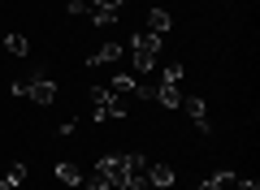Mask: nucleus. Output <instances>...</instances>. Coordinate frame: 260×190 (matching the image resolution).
Here are the masks:
<instances>
[{
    "mask_svg": "<svg viewBox=\"0 0 260 190\" xmlns=\"http://www.w3.org/2000/svg\"><path fill=\"white\" fill-rule=\"evenodd\" d=\"M87 104H91V117L95 121H121L130 112L126 100H117L109 87H91V91H87Z\"/></svg>",
    "mask_w": 260,
    "mask_h": 190,
    "instance_id": "nucleus-2",
    "label": "nucleus"
},
{
    "mask_svg": "<svg viewBox=\"0 0 260 190\" xmlns=\"http://www.w3.org/2000/svg\"><path fill=\"white\" fill-rule=\"evenodd\" d=\"M26 181V164H9V173L0 177V190H18Z\"/></svg>",
    "mask_w": 260,
    "mask_h": 190,
    "instance_id": "nucleus-12",
    "label": "nucleus"
},
{
    "mask_svg": "<svg viewBox=\"0 0 260 190\" xmlns=\"http://www.w3.org/2000/svg\"><path fill=\"white\" fill-rule=\"evenodd\" d=\"M143 26H148V35H160V39H165L169 30H174V18H169L165 9H148V22H143Z\"/></svg>",
    "mask_w": 260,
    "mask_h": 190,
    "instance_id": "nucleus-7",
    "label": "nucleus"
},
{
    "mask_svg": "<svg viewBox=\"0 0 260 190\" xmlns=\"http://www.w3.org/2000/svg\"><path fill=\"white\" fill-rule=\"evenodd\" d=\"M156 65H160V35L135 30L130 35V73L143 78V73H156Z\"/></svg>",
    "mask_w": 260,
    "mask_h": 190,
    "instance_id": "nucleus-1",
    "label": "nucleus"
},
{
    "mask_svg": "<svg viewBox=\"0 0 260 190\" xmlns=\"http://www.w3.org/2000/svg\"><path fill=\"white\" fill-rule=\"evenodd\" d=\"M126 0H87V9H121Z\"/></svg>",
    "mask_w": 260,
    "mask_h": 190,
    "instance_id": "nucleus-17",
    "label": "nucleus"
},
{
    "mask_svg": "<svg viewBox=\"0 0 260 190\" xmlns=\"http://www.w3.org/2000/svg\"><path fill=\"white\" fill-rule=\"evenodd\" d=\"M160 82H178V87H182V65H165V69H160Z\"/></svg>",
    "mask_w": 260,
    "mask_h": 190,
    "instance_id": "nucleus-14",
    "label": "nucleus"
},
{
    "mask_svg": "<svg viewBox=\"0 0 260 190\" xmlns=\"http://www.w3.org/2000/svg\"><path fill=\"white\" fill-rule=\"evenodd\" d=\"M65 9L74 13V18H83V13H87V0H70V5H65Z\"/></svg>",
    "mask_w": 260,
    "mask_h": 190,
    "instance_id": "nucleus-19",
    "label": "nucleus"
},
{
    "mask_svg": "<svg viewBox=\"0 0 260 190\" xmlns=\"http://www.w3.org/2000/svg\"><path fill=\"white\" fill-rule=\"evenodd\" d=\"M87 18H91L95 26H113V22H117V9H87Z\"/></svg>",
    "mask_w": 260,
    "mask_h": 190,
    "instance_id": "nucleus-13",
    "label": "nucleus"
},
{
    "mask_svg": "<svg viewBox=\"0 0 260 190\" xmlns=\"http://www.w3.org/2000/svg\"><path fill=\"white\" fill-rule=\"evenodd\" d=\"M148 186L169 190V186H174V169H169V164H148Z\"/></svg>",
    "mask_w": 260,
    "mask_h": 190,
    "instance_id": "nucleus-9",
    "label": "nucleus"
},
{
    "mask_svg": "<svg viewBox=\"0 0 260 190\" xmlns=\"http://www.w3.org/2000/svg\"><path fill=\"white\" fill-rule=\"evenodd\" d=\"M234 190H260V181L256 177H239V181H234Z\"/></svg>",
    "mask_w": 260,
    "mask_h": 190,
    "instance_id": "nucleus-18",
    "label": "nucleus"
},
{
    "mask_svg": "<svg viewBox=\"0 0 260 190\" xmlns=\"http://www.w3.org/2000/svg\"><path fill=\"white\" fill-rule=\"evenodd\" d=\"M83 186H87V190H113V186H109V181H104V177H100V173H91V177H83Z\"/></svg>",
    "mask_w": 260,
    "mask_h": 190,
    "instance_id": "nucleus-16",
    "label": "nucleus"
},
{
    "mask_svg": "<svg viewBox=\"0 0 260 190\" xmlns=\"http://www.w3.org/2000/svg\"><path fill=\"white\" fill-rule=\"evenodd\" d=\"M234 181H239V173H234V169H217V186H221V190H230Z\"/></svg>",
    "mask_w": 260,
    "mask_h": 190,
    "instance_id": "nucleus-15",
    "label": "nucleus"
},
{
    "mask_svg": "<svg viewBox=\"0 0 260 190\" xmlns=\"http://www.w3.org/2000/svg\"><path fill=\"white\" fill-rule=\"evenodd\" d=\"M148 190H160V186H148Z\"/></svg>",
    "mask_w": 260,
    "mask_h": 190,
    "instance_id": "nucleus-21",
    "label": "nucleus"
},
{
    "mask_svg": "<svg viewBox=\"0 0 260 190\" xmlns=\"http://www.w3.org/2000/svg\"><path fill=\"white\" fill-rule=\"evenodd\" d=\"M113 95H117V100H135V95H148V91H143V82L135 78V73H113Z\"/></svg>",
    "mask_w": 260,
    "mask_h": 190,
    "instance_id": "nucleus-5",
    "label": "nucleus"
},
{
    "mask_svg": "<svg viewBox=\"0 0 260 190\" xmlns=\"http://www.w3.org/2000/svg\"><path fill=\"white\" fill-rule=\"evenodd\" d=\"M182 108H186V117L195 121V130H200V134H208V130H213V117H208L204 95H182Z\"/></svg>",
    "mask_w": 260,
    "mask_h": 190,
    "instance_id": "nucleus-4",
    "label": "nucleus"
},
{
    "mask_svg": "<svg viewBox=\"0 0 260 190\" xmlns=\"http://www.w3.org/2000/svg\"><path fill=\"white\" fill-rule=\"evenodd\" d=\"M200 190H221V186H217V177H204V181H200Z\"/></svg>",
    "mask_w": 260,
    "mask_h": 190,
    "instance_id": "nucleus-20",
    "label": "nucleus"
},
{
    "mask_svg": "<svg viewBox=\"0 0 260 190\" xmlns=\"http://www.w3.org/2000/svg\"><path fill=\"white\" fill-rule=\"evenodd\" d=\"M152 95H156L160 108H182V87H178V82H160Z\"/></svg>",
    "mask_w": 260,
    "mask_h": 190,
    "instance_id": "nucleus-6",
    "label": "nucleus"
},
{
    "mask_svg": "<svg viewBox=\"0 0 260 190\" xmlns=\"http://www.w3.org/2000/svg\"><path fill=\"white\" fill-rule=\"evenodd\" d=\"M121 52H126V48H121L117 39H109V44H100L91 52V61H87V65H113V61H121Z\"/></svg>",
    "mask_w": 260,
    "mask_h": 190,
    "instance_id": "nucleus-8",
    "label": "nucleus"
},
{
    "mask_svg": "<svg viewBox=\"0 0 260 190\" xmlns=\"http://www.w3.org/2000/svg\"><path fill=\"white\" fill-rule=\"evenodd\" d=\"M56 181H61V186H83L78 164H74V160H61V164H56Z\"/></svg>",
    "mask_w": 260,
    "mask_h": 190,
    "instance_id": "nucleus-10",
    "label": "nucleus"
},
{
    "mask_svg": "<svg viewBox=\"0 0 260 190\" xmlns=\"http://www.w3.org/2000/svg\"><path fill=\"white\" fill-rule=\"evenodd\" d=\"M26 82V100L39 104V108H48V104H56V78H44V73H30Z\"/></svg>",
    "mask_w": 260,
    "mask_h": 190,
    "instance_id": "nucleus-3",
    "label": "nucleus"
},
{
    "mask_svg": "<svg viewBox=\"0 0 260 190\" xmlns=\"http://www.w3.org/2000/svg\"><path fill=\"white\" fill-rule=\"evenodd\" d=\"M5 52H13V56H26V52H30V39L22 35V30H9V35H5Z\"/></svg>",
    "mask_w": 260,
    "mask_h": 190,
    "instance_id": "nucleus-11",
    "label": "nucleus"
}]
</instances>
